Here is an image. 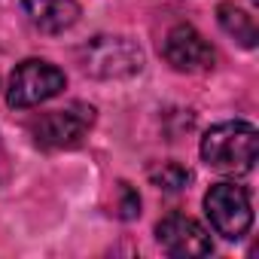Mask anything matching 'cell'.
<instances>
[{"mask_svg": "<svg viewBox=\"0 0 259 259\" xmlns=\"http://www.w3.org/2000/svg\"><path fill=\"white\" fill-rule=\"evenodd\" d=\"M162 55L165 61L180 70V73H201V70H210L213 67V46L192 28V25H174L168 34H165V43H162Z\"/></svg>", "mask_w": 259, "mask_h": 259, "instance_id": "cell-6", "label": "cell"}, {"mask_svg": "<svg viewBox=\"0 0 259 259\" xmlns=\"http://www.w3.org/2000/svg\"><path fill=\"white\" fill-rule=\"evenodd\" d=\"M204 213L217 235L238 241L250 232L253 226V207H250V192L238 183H213L204 195Z\"/></svg>", "mask_w": 259, "mask_h": 259, "instance_id": "cell-5", "label": "cell"}, {"mask_svg": "<svg viewBox=\"0 0 259 259\" xmlns=\"http://www.w3.org/2000/svg\"><path fill=\"white\" fill-rule=\"evenodd\" d=\"M113 207H116V217H119V220H135V217L141 213V195L132 189V183H119V186H116V201H113Z\"/></svg>", "mask_w": 259, "mask_h": 259, "instance_id": "cell-11", "label": "cell"}, {"mask_svg": "<svg viewBox=\"0 0 259 259\" xmlns=\"http://www.w3.org/2000/svg\"><path fill=\"white\" fill-rule=\"evenodd\" d=\"M76 58L85 73L101 79H122L144 67L141 49L125 37H95L76 52Z\"/></svg>", "mask_w": 259, "mask_h": 259, "instance_id": "cell-3", "label": "cell"}, {"mask_svg": "<svg viewBox=\"0 0 259 259\" xmlns=\"http://www.w3.org/2000/svg\"><path fill=\"white\" fill-rule=\"evenodd\" d=\"M156 241L162 244L165 253L171 256H207L213 250L210 235L204 232L201 223H195L186 213H168L159 226H156Z\"/></svg>", "mask_w": 259, "mask_h": 259, "instance_id": "cell-7", "label": "cell"}, {"mask_svg": "<svg viewBox=\"0 0 259 259\" xmlns=\"http://www.w3.org/2000/svg\"><path fill=\"white\" fill-rule=\"evenodd\" d=\"M150 180H153V186H159L165 192H183L192 180V171L180 162H162L150 171Z\"/></svg>", "mask_w": 259, "mask_h": 259, "instance_id": "cell-10", "label": "cell"}, {"mask_svg": "<svg viewBox=\"0 0 259 259\" xmlns=\"http://www.w3.org/2000/svg\"><path fill=\"white\" fill-rule=\"evenodd\" d=\"M92 125H95V107L73 101L61 110H49L37 116L31 122V135H34V144L43 150H70L89 135Z\"/></svg>", "mask_w": 259, "mask_h": 259, "instance_id": "cell-2", "label": "cell"}, {"mask_svg": "<svg viewBox=\"0 0 259 259\" xmlns=\"http://www.w3.org/2000/svg\"><path fill=\"white\" fill-rule=\"evenodd\" d=\"M64 85H67L64 70H58V67L49 64V61L31 58V61H22V64L13 70L10 89H7V104L16 107V110H28V107L46 104L49 98L61 95Z\"/></svg>", "mask_w": 259, "mask_h": 259, "instance_id": "cell-4", "label": "cell"}, {"mask_svg": "<svg viewBox=\"0 0 259 259\" xmlns=\"http://www.w3.org/2000/svg\"><path fill=\"white\" fill-rule=\"evenodd\" d=\"M22 7L31 19L34 28L43 34H61L76 25L79 19V4L76 0H22Z\"/></svg>", "mask_w": 259, "mask_h": 259, "instance_id": "cell-8", "label": "cell"}, {"mask_svg": "<svg viewBox=\"0 0 259 259\" xmlns=\"http://www.w3.org/2000/svg\"><path fill=\"white\" fill-rule=\"evenodd\" d=\"M217 19H220V28H223L229 37H235L244 49H253V46L259 43V28H256L253 16L244 13L241 7H235V4H220V7H217Z\"/></svg>", "mask_w": 259, "mask_h": 259, "instance_id": "cell-9", "label": "cell"}, {"mask_svg": "<svg viewBox=\"0 0 259 259\" xmlns=\"http://www.w3.org/2000/svg\"><path fill=\"white\" fill-rule=\"evenodd\" d=\"M256 156H259V132L244 119L220 122L201 138V159L213 171L247 174L253 171Z\"/></svg>", "mask_w": 259, "mask_h": 259, "instance_id": "cell-1", "label": "cell"}]
</instances>
